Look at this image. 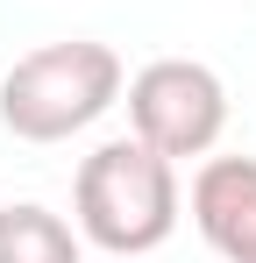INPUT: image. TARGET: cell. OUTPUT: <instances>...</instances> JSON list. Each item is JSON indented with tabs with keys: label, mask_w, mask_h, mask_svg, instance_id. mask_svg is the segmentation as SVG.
Listing matches in <instances>:
<instances>
[{
	"label": "cell",
	"mask_w": 256,
	"mask_h": 263,
	"mask_svg": "<svg viewBox=\"0 0 256 263\" xmlns=\"http://www.w3.org/2000/svg\"><path fill=\"white\" fill-rule=\"evenodd\" d=\"M71 206H79V235L93 249L135 263L164 249L178 228V164L164 149H150L142 135H114L79 164Z\"/></svg>",
	"instance_id": "1"
},
{
	"label": "cell",
	"mask_w": 256,
	"mask_h": 263,
	"mask_svg": "<svg viewBox=\"0 0 256 263\" xmlns=\"http://www.w3.org/2000/svg\"><path fill=\"white\" fill-rule=\"evenodd\" d=\"M121 100V57L93 36L29 50L0 79V128L14 142H71Z\"/></svg>",
	"instance_id": "2"
},
{
	"label": "cell",
	"mask_w": 256,
	"mask_h": 263,
	"mask_svg": "<svg viewBox=\"0 0 256 263\" xmlns=\"http://www.w3.org/2000/svg\"><path fill=\"white\" fill-rule=\"evenodd\" d=\"M128 128L142 135L150 149L178 157H207L221 128H228V86L221 71L199 57H157L128 79Z\"/></svg>",
	"instance_id": "3"
},
{
	"label": "cell",
	"mask_w": 256,
	"mask_h": 263,
	"mask_svg": "<svg viewBox=\"0 0 256 263\" xmlns=\"http://www.w3.org/2000/svg\"><path fill=\"white\" fill-rule=\"evenodd\" d=\"M192 220L221 263H256V157H207L192 178Z\"/></svg>",
	"instance_id": "4"
},
{
	"label": "cell",
	"mask_w": 256,
	"mask_h": 263,
	"mask_svg": "<svg viewBox=\"0 0 256 263\" xmlns=\"http://www.w3.org/2000/svg\"><path fill=\"white\" fill-rule=\"evenodd\" d=\"M0 263H85L71 220L22 199V206H0Z\"/></svg>",
	"instance_id": "5"
},
{
	"label": "cell",
	"mask_w": 256,
	"mask_h": 263,
	"mask_svg": "<svg viewBox=\"0 0 256 263\" xmlns=\"http://www.w3.org/2000/svg\"><path fill=\"white\" fill-rule=\"evenodd\" d=\"M114 263H121V256H114Z\"/></svg>",
	"instance_id": "6"
}]
</instances>
